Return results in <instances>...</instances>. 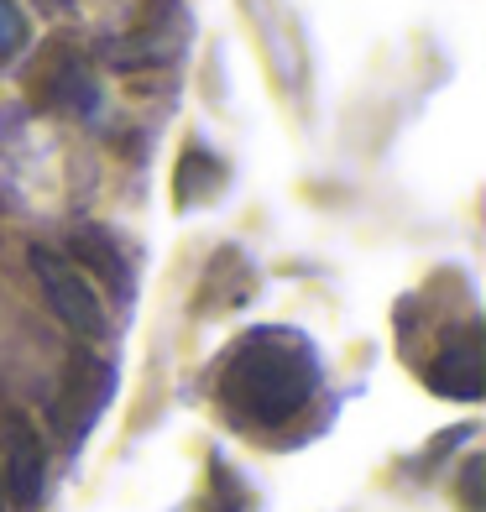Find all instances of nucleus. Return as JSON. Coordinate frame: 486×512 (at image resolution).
<instances>
[{
  "mask_svg": "<svg viewBox=\"0 0 486 512\" xmlns=\"http://www.w3.org/2000/svg\"><path fill=\"white\" fill-rule=\"evenodd\" d=\"M0 512H6V476H0Z\"/></svg>",
  "mask_w": 486,
  "mask_h": 512,
  "instance_id": "9",
  "label": "nucleus"
},
{
  "mask_svg": "<svg viewBox=\"0 0 486 512\" xmlns=\"http://www.w3.org/2000/svg\"><path fill=\"white\" fill-rule=\"evenodd\" d=\"M58 100H63V105H74L79 115H89V110L100 105V89H95V79H89L79 63H68L63 74H58Z\"/></svg>",
  "mask_w": 486,
  "mask_h": 512,
  "instance_id": "7",
  "label": "nucleus"
},
{
  "mask_svg": "<svg viewBox=\"0 0 486 512\" xmlns=\"http://www.w3.org/2000/svg\"><path fill=\"white\" fill-rule=\"evenodd\" d=\"M32 267H37V283H42V293H48L53 314H58L74 335L100 340V335L110 330L100 293L84 283V272L68 262V256H58V251H48V246H32Z\"/></svg>",
  "mask_w": 486,
  "mask_h": 512,
  "instance_id": "2",
  "label": "nucleus"
},
{
  "mask_svg": "<svg viewBox=\"0 0 486 512\" xmlns=\"http://www.w3.org/2000/svg\"><path fill=\"white\" fill-rule=\"evenodd\" d=\"M11 497L21 507H37L42 497V450L32 434H16V445H11Z\"/></svg>",
  "mask_w": 486,
  "mask_h": 512,
  "instance_id": "6",
  "label": "nucleus"
},
{
  "mask_svg": "<svg viewBox=\"0 0 486 512\" xmlns=\"http://www.w3.org/2000/svg\"><path fill=\"white\" fill-rule=\"evenodd\" d=\"M79 256V262H89V267H100V277H110L121 293H131V262L121 256V246L110 241V230H100V225H89V230H79L74 236V246H68Z\"/></svg>",
  "mask_w": 486,
  "mask_h": 512,
  "instance_id": "5",
  "label": "nucleus"
},
{
  "mask_svg": "<svg viewBox=\"0 0 486 512\" xmlns=\"http://www.w3.org/2000/svg\"><path fill=\"white\" fill-rule=\"evenodd\" d=\"M429 387L445 392V398H460V403L481 398V330L476 324H466L455 340H445L439 361L429 366Z\"/></svg>",
  "mask_w": 486,
  "mask_h": 512,
  "instance_id": "3",
  "label": "nucleus"
},
{
  "mask_svg": "<svg viewBox=\"0 0 486 512\" xmlns=\"http://www.w3.org/2000/svg\"><path fill=\"white\" fill-rule=\"evenodd\" d=\"M110 392H115L110 366H79L74 371V382H68V392H63V408H58V429H63L68 445H79V439L95 429V418L105 413Z\"/></svg>",
  "mask_w": 486,
  "mask_h": 512,
  "instance_id": "4",
  "label": "nucleus"
},
{
  "mask_svg": "<svg viewBox=\"0 0 486 512\" xmlns=\"http://www.w3.org/2000/svg\"><path fill=\"white\" fill-rule=\"evenodd\" d=\"M27 48V16H21L16 0H0V58H11Z\"/></svg>",
  "mask_w": 486,
  "mask_h": 512,
  "instance_id": "8",
  "label": "nucleus"
},
{
  "mask_svg": "<svg viewBox=\"0 0 486 512\" xmlns=\"http://www.w3.org/2000/svg\"><path fill=\"white\" fill-rule=\"evenodd\" d=\"M319 392V351L298 330L262 324L236 340L220 371V403L241 429L293 424Z\"/></svg>",
  "mask_w": 486,
  "mask_h": 512,
  "instance_id": "1",
  "label": "nucleus"
}]
</instances>
